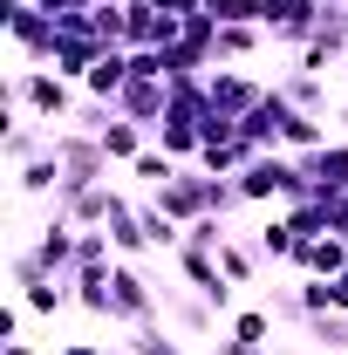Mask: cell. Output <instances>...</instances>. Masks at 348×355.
I'll return each instance as SVG.
<instances>
[{
	"label": "cell",
	"instance_id": "cell-6",
	"mask_svg": "<svg viewBox=\"0 0 348 355\" xmlns=\"http://www.w3.org/2000/svg\"><path fill=\"white\" fill-rule=\"evenodd\" d=\"M7 35H14V48H21V69H48V55H55V21H48L42 7L7 0Z\"/></svg>",
	"mask_w": 348,
	"mask_h": 355
},
{
	"label": "cell",
	"instance_id": "cell-7",
	"mask_svg": "<svg viewBox=\"0 0 348 355\" xmlns=\"http://www.w3.org/2000/svg\"><path fill=\"white\" fill-rule=\"evenodd\" d=\"M287 123H294V103H287L280 89H266L260 103L239 116V137H246L253 150H280V130H287Z\"/></svg>",
	"mask_w": 348,
	"mask_h": 355
},
{
	"label": "cell",
	"instance_id": "cell-24",
	"mask_svg": "<svg viewBox=\"0 0 348 355\" xmlns=\"http://www.w3.org/2000/svg\"><path fill=\"white\" fill-rule=\"evenodd\" d=\"M205 14H212L218 28H260V21H266V0H212Z\"/></svg>",
	"mask_w": 348,
	"mask_h": 355
},
{
	"label": "cell",
	"instance_id": "cell-28",
	"mask_svg": "<svg viewBox=\"0 0 348 355\" xmlns=\"http://www.w3.org/2000/svg\"><path fill=\"white\" fill-rule=\"evenodd\" d=\"M0 355H55V349H42V342H28V335H21V342H0Z\"/></svg>",
	"mask_w": 348,
	"mask_h": 355
},
{
	"label": "cell",
	"instance_id": "cell-13",
	"mask_svg": "<svg viewBox=\"0 0 348 355\" xmlns=\"http://www.w3.org/2000/svg\"><path fill=\"white\" fill-rule=\"evenodd\" d=\"M253 164V144L232 130V137H205V150H198V171H212V178H239Z\"/></svg>",
	"mask_w": 348,
	"mask_h": 355
},
{
	"label": "cell",
	"instance_id": "cell-31",
	"mask_svg": "<svg viewBox=\"0 0 348 355\" xmlns=\"http://www.w3.org/2000/svg\"><path fill=\"white\" fill-rule=\"evenodd\" d=\"M335 123H342V130H335V137H348V96H342V103H335Z\"/></svg>",
	"mask_w": 348,
	"mask_h": 355
},
{
	"label": "cell",
	"instance_id": "cell-8",
	"mask_svg": "<svg viewBox=\"0 0 348 355\" xmlns=\"http://www.w3.org/2000/svg\"><path fill=\"white\" fill-rule=\"evenodd\" d=\"M103 232H110L116 260H137V266H143V253H150V239H143V212H137V191H116V205H110V219H103Z\"/></svg>",
	"mask_w": 348,
	"mask_h": 355
},
{
	"label": "cell",
	"instance_id": "cell-16",
	"mask_svg": "<svg viewBox=\"0 0 348 355\" xmlns=\"http://www.w3.org/2000/svg\"><path fill=\"white\" fill-rule=\"evenodd\" d=\"M280 96H287V103H294V110H307V116H328V76H307V69H287V76H280Z\"/></svg>",
	"mask_w": 348,
	"mask_h": 355
},
{
	"label": "cell",
	"instance_id": "cell-21",
	"mask_svg": "<svg viewBox=\"0 0 348 355\" xmlns=\"http://www.w3.org/2000/svg\"><path fill=\"white\" fill-rule=\"evenodd\" d=\"M164 178H177V157H171V150H157V144H150V150L137 157L130 171H123V184H130V191H157Z\"/></svg>",
	"mask_w": 348,
	"mask_h": 355
},
{
	"label": "cell",
	"instance_id": "cell-20",
	"mask_svg": "<svg viewBox=\"0 0 348 355\" xmlns=\"http://www.w3.org/2000/svg\"><path fill=\"white\" fill-rule=\"evenodd\" d=\"M328 144V116H307V110H294V123L280 130V150H294V157H314Z\"/></svg>",
	"mask_w": 348,
	"mask_h": 355
},
{
	"label": "cell",
	"instance_id": "cell-19",
	"mask_svg": "<svg viewBox=\"0 0 348 355\" xmlns=\"http://www.w3.org/2000/svg\"><path fill=\"white\" fill-rule=\"evenodd\" d=\"M260 253H253V239H225V246H218V273H225V280H232V287H253V280H260Z\"/></svg>",
	"mask_w": 348,
	"mask_h": 355
},
{
	"label": "cell",
	"instance_id": "cell-25",
	"mask_svg": "<svg viewBox=\"0 0 348 355\" xmlns=\"http://www.w3.org/2000/svg\"><path fill=\"white\" fill-rule=\"evenodd\" d=\"M55 355H130V349H110V342H55Z\"/></svg>",
	"mask_w": 348,
	"mask_h": 355
},
{
	"label": "cell",
	"instance_id": "cell-9",
	"mask_svg": "<svg viewBox=\"0 0 348 355\" xmlns=\"http://www.w3.org/2000/svg\"><path fill=\"white\" fill-rule=\"evenodd\" d=\"M294 273H314V280H335L348 266V232H321V239H301V253H294Z\"/></svg>",
	"mask_w": 348,
	"mask_h": 355
},
{
	"label": "cell",
	"instance_id": "cell-15",
	"mask_svg": "<svg viewBox=\"0 0 348 355\" xmlns=\"http://www.w3.org/2000/svg\"><path fill=\"white\" fill-rule=\"evenodd\" d=\"M48 144H55V130H42L35 116H14L7 137H0V157H7V164H28V157H42Z\"/></svg>",
	"mask_w": 348,
	"mask_h": 355
},
{
	"label": "cell",
	"instance_id": "cell-27",
	"mask_svg": "<svg viewBox=\"0 0 348 355\" xmlns=\"http://www.w3.org/2000/svg\"><path fill=\"white\" fill-rule=\"evenodd\" d=\"M212 355H273V349H253V342H239V335H218Z\"/></svg>",
	"mask_w": 348,
	"mask_h": 355
},
{
	"label": "cell",
	"instance_id": "cell-29",
	"mask_svg": "<svg viewBox=\"0 0 348 355\" xmlns=\"http://www.w3.org/2000/svg\"><path fill=\"white\" fill-rule=\"evenodd\" d=\"M328 219H335V232H348V191H335V205H328Z\"/></svg>",
	"mask_w": 348,
	"mask_h": 355
},
{
	"label": "cell",
	"instance_id": "cell-3",
	"mask_svg": "<svg viewBox=\"0 0 348 355\" xmlns=\"http://www.w3.org/2000/svg\"><path fill=\"white\" fill-rule=\"evenodd\" d=\"M266 89H273V83H260L253 69H232V62H212V69H205V96H212L218 116H232V123H239V116L260 103Z\"/></svg>",
	"mask_w": 348,
	"mask_h": 355
},
{
	"label": "cell",
	"instance_id": "cell-14",
	"mask_svg": "<svg viewBox=\"0 0 348 355\" xmlns=\"http://www.w3.org/2000/svg\"><path fill=\"white\" fill-rule=\"evenodd\" d=\"M14 191H21V198H62V157H55V144H48L42 157H28V164H21Z\"/></svg>",
	"mask_w": 348,
	"mask_h": 355
},
{
	"label": "cell",
	"instance_id": "cell-1",
	"mask_svg": "<svg viewBox=\"0 0 348 355\" xmlns=\"http://www.w3.org/2000/svg\"><path fill=\"white\" fill-rule=\"evenodd\" d=\"M7 103H14V116H35V123H76L82 89L69 76H55V69H14L7 76Z\"/></svg>",
	"mask_w": 348,
	"mask_h": 355
},
{
	"label": "cell",
	"instance_id": "cell-33",
	"mask_svg": "<svg viewBox=\"0 0 348 355\" xmlns=\"http://www.w3.org/2000/svg\"><path fill=\"white\" fill-rule=\"evenodd\" d=\"M157 7H171V0H157Z\"/></svg>",
	"mask_w": 348,
	"mask_h": 355
},
{
	"label": "cell",
	"instance_id": "cell-32",
	"mask_svg": "<svg viewBox=\"0 0 348 355\" xmlns=\"http://www.w3.org/2000/svg\"><path fill=\"white\" fill-rule=\"evenodd\" d=\"M307 355H328V349H307Z\"/></svg>",
	"mask_w": 348,
	"mask_h": 355
},
{
	"label": "cell",
	"instance_id": "cell-11",
	"mask_svg": "<svg viewBox=\"0 0 348 355\" xmlns=\"http://www.w3.org/2000/svg\"><path fill=\"white\" fill-rule=\"evenodd\" d=\"M253 253H260L266 266L301 253V239H294V225H287V212H280V205H266V212H260V225H253Z\"/></svg>",
	"mask_w": 348,
	"mask_h": 355
},
{
	"label": "cell",
	"instance_id": "cell-18",
	"mask_svg": "<svg viewBox=\"0 0 348 355\" xmlns=\"http://www.w3.org/2000/svg\"><path fill=\"white\" fill-rule=\"evenodd\" d=\"M123 349L130 355H184L177 349V328L157 314V321H143V328H123Z\"/></svg>",
	"mask_w": 348,
	"mask_h": 355
},
{
	"label": "cell",
	"instance_id": "cell-4",
	"mask_svg": "<svg viewBox=\"0 0 348 355\" xmlns=\"http://www.w3.org/2000/svg\"><path fill=\"white\" fill-rule=\"evenodd\" d=\"M150 198H157V205H164L177 225H191V219H205V212H212V171H198V164H177V178H164Z\"/></svg>",
	"mask_w": 348,
	"mask_h": 355
},
{
	"label": "cell",
	"instance_id": "cell-12",
	"mask_svg": "<svg viewBox=\"0 0 348 355\" xmlns=\"http://www.w3.org/2000/svg\"><path fill=\"white\" fill-rule=\"evenodd\" d=\"M123 83H130V48H103V62L89 69L82 96H96V103H110V110H116V96H123Z\"/></svg>",
	"mask_w": 348,
	"mask_h": 355
},
{
	"label": "cell",
	"instance_id": "cell-26",
	"mask_svg": "<svg viewBox=\"0 0 348 355\" xmlns=\"http://www.w3.org/2000/svg\"><path fill=\"white\" fill-rule=\"evenodd\" d=\"M21 294H14V301H7V308H0V342H21Z\"/></svg>",
	"mask_w": 348,
	"mask_h": 355
},
{
	"label": "cell",
	"instance_id": "cell-30",
	"mask_svg": "<svg viewBox=\"0 0 348 355\" xmlns=\"http://www.w3.org/2000/svg\"><path fill=\"white\" fill-rule=\"evenodd\" d=\"M328 21H335V28H342V42H348V7H328Z\"/></svg>",
	"mask_w": 348,
	"mask_h": 355
},
{
	"label": "cell",
	"instance_id": "cell-5",
	"mask_svg": "<svg viewBox=\"0 0 348 355\" xmlns=\"http://www.w3.org/2000/svg\"><path fill=\"white\" fill-rule=\"evenodd\" d=\"M171 266L184 273V280H191V294H198V301H212L218 314H232V308H239V287H232V280L218 273V253H198V246H177V253H171Z\"/></svg>",
	"mask_w": 348,
	"mask_h": 355
},
{
	"label": "cell",
	"instance_id": "cell-2",
	"mask_svg": "<svg viewBox=\"0 0 348 355\" xmlns=\"http://www.w3.org/2000/svg\"><path fill=\"white\" fill-rule=\"evenodd\" d=\"M321 21H328V0H266V35H273V48H294L301 55L314 35H321Z\"/></svg>",
	"mask_w": 348,
	"mask_h": 355
},
{
	"label": "cell",
	"instance_id": "cell-23",
	"mask_svg": "<svg viewBox=\"0 0 348 355\" xmlns=\"http://www.w3.org/2000/svg\"><path fill=\"white\" fill-rule=\"evenodd\" d=\"M110 266H116L110 232H103V225H82V239H76V273H110Z\"/></svg>",
	"mask_w": 348,
	"mask_h": 355
},
{
	"label": "cell",
	"instance_id": "cell-22",
	"mask_svg": "<svg viewBox=\"0 0 348 355\" xmlns=\"http://www.w3.org/2000/svg\"><path fill=\"white\" fill-rule=\"evenodd\" d=\"M301 342L307 349H328V355H348V314H307Z\"/></svg>",
	"mask_w": 348,
	"mask_h": 355
},
{
	"label": "cell",
	"instance_id": "cell-34",
	"mask_svg": "<svg viewBox=\"0 0 348 355\" xmlns=\"http://www.w3.org/2000/svg\"><path fill=\"white\" fill-rule=\"evenodd\" d=\"M28 7H42V0H28Z\"/></svg>",
	"mask_w": 348,
	"mask_h": 355
},
{
	"label": "cell",
	"instance_id": "cell-10",
	"mask_svg": "<svg viewBox=\"0 0 348 355\" xmlns=\"http://www.w3.org/2000/svg\"><path fill=\"white\" fill-rule=\"evenodd\" d=\"M164 321H171L184 342H212L218 335V308L212 301H184V294H171V287H164Z\"/></svg>",
	"mask_w": 348,
	"mask_h": 355
},
{
	"label": "cell",
	"instance_id": "cell-17",
	"mask_svg": "<svg viewBox=\"0 0 348 355\" xmlns=\"http://www.w3.org/2000/svg\"><path fill=\"white\" fill-rule=\"evenodd\" d=\"M225 335H239V342H253V349H273V342H280V314L273 308H232Z\"/></svg>",
	"mask_w": 348,
	"mask_h": 355
}]
</instances>
